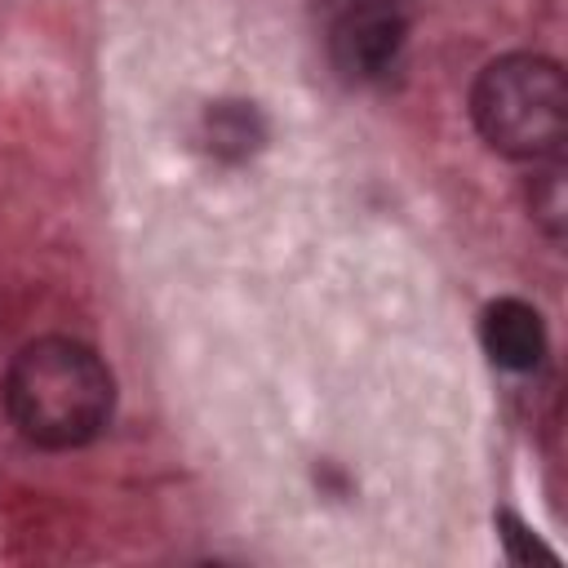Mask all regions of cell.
Segmentation results:
<instances>
[{
    "instance_id": "obj_4",
    "label": "cell",
    "mask_w": 568,
    "mask_h": 568,
    "mask_svg": "<svg viewBox=\"0 0 568 568\" xmlns=\"http://www.w3.org/2000/svg\"><path fill=\"white\" fill-rule=\"evenodd\" d=\"M479 337L488 359L510 373H532L546 355V324L519 297H497L479 320Z\"/></svg>"
},
{
    "instance_id": "obj_8",
    "label": "cell",
    "mask_w": 568,
    "mask_h": 568,
    "mask_svg": "<svg viewBox=\"0 0 568 568\" xmlns=\"http://www.w3.org/2000/svg\"><path fill=\"white\" fill-rule=\"evenodd\" d=\"M386 4H408V0H311L320 22H333V18L355 13V9H386Z\"/></svg>"
},
{
    "instance_id": "obj_6",
    "label": "cell",
    "mask_w": 568,
    "mask_h": 568,
    "mask_svg": "<svg viewBox=\"0 0 568 568\" xmlns=\"http://www.w3.org/2000/svg\"><path fill=\"white\" fill-rule=\"evenodd\" d=\"M528 204H532V217H537L550 235H564V164H559V160L532 164Z\"/></svg>"
},
{
    "instance_id": "obj_1",
    "label": "cell",
    "mask_w": 568,
    "mask_h": 568,
    "mask_svg": "<svg viewBox=\"0 0 568 568\" xmlns=\"http://www.w3.org/2000/svg\"><path fill=\"white\" fill-rule=\"evenodd\" d=\"M4 408L36 448H80L106 430L115 382L93 346L75 337H36L4 373Z\"/></svg>"
},
{
    "instance_id": "obj_5",
    "label": "cell",
    "mask_w": 568,
    "mask_h": 568,
    "mask_svg": "<svg viewBox=\"0 0 568 568\" xmlns=\"http://www.w3.org/2000/svg\"><path fill=\"white\" fill-rule=\"evenodd\" d=\"M200 138H204V146L213 155L244 160V155H253L262 146L266 124H262V115L248 102H217V106L204 111V133Z\"/></svg>"
},
{
    "instance_id": "obj_3",
    "label": "cell",
    "mask_w": 568,
    "mask_h": 568,
    "mask_svg": "<svg viewBox=\"0 0 568 568\" xmlns=\"http://www.w3.org/2000/svg\"><path fill=\"white\" fill-rule=\"evenodd\" d=\"M328 31V58L346 80H377L395 67L408 40V4H386V9H355L333 22Z\"/></svg>"
},
{
    "instance_id": "obj_7",
    "label": "cell",
    "mask_w": 568,
    "mask_h": 568,
    "mask_svg": "<svg viewBox=\"0 0 568 568\" xmlns=\"http://www.w3.org/2000/svg\"><path fill=\"white\" fill-rule=\"evenodd\" d=\"M497 524H501V541H506V550H510V559H515V564H532V559L555 564V550H546V546H541V541H537V537H532L515 515H501Z\"/></svg>"
},
{
    "instance_id": "obj_2",
    "label": "cell",
    "mask_w": 568,
    "mask_h": 568,
    "mask_svg": "<svg viewBox=\"0 0 568 568\" xmlns=\"http://www.w3.org/2000/svg\"><path fill=\"white\" fill-rule=\"evenodd\" d=\"M470 115L484 142L510 160H559L568 138V84L555 58L506 53L470 89Z\"/></svg>"
}]
</instances>
